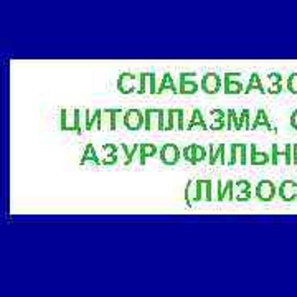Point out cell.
I'll return each mask as SVG.
<instances>
[{
	"instance_id": "6da1fadb",
	"label": "cell",
	"mask_w": 297,
	"mask_h": 297,
	"mask_svg": "<svg viewBox=\"0 0 297 297\" xmlns=\"http://www.w3.org/2000/svg\"><path fill=\"white\" fill-rule=\"evenodd\" d=\"M144 129L146 130H165V109L148 107L144 111Z\"/></svg>"
},
{
	"instance_id": "7a4b0ae2",
	"label": "cell",
	"mask_w": 297,
	"mask_h": 297,
	"mask_svg": "<svg viewBox=\"0 0 297 297\" xmlns=\"http://www.w3.org/2000/svg\"><path fill=\"white\" fill-rule=\"evenodd\" d=\"M185 130V111L182 107L165 109V130Z\"/></svg>"
},
{
	"instance_id": "3957f363",
	"label": "cell",
	"mask_w": 297,
	"mask_h": 297,
	"mask_svg": "<svg viewBox=\"0 0 297 297\" xmlns=\"http://www.w3.org/2000/svg\"><path fill=\"white\" fill-rule=\"evenodd\" d=\"M159 157L160 160L169 165V167H172V165H177L178 162H180L182 159V150L178 148V146H175V144H164L162 147L159 148Z\"/></svg>"
},
{
	"instance_id": "277c9868",
	"label": "cell",
	"mask_w": 297,
	"mask_h": 297,
	"mask_svg": "<svg viewBox=\"0 0 297 297\" xmlns=\"http://www.w3.org/2000/svg\"><path fill=\"white\" fill-rule=\"evenodd\" d=\"M182 157L189 164L196 165V164L203 162V160H207L208 152H207V148L203 146H200V144H190V146H187L182 150Z\"/></svg>"
},
{
	"instance_id": "5b68a950",
	"label": "cell",
	"mask_w": 297,
	"mask_h": 297,
	"mask_svg": "<svg viewBox=\"0 0 297 297\" xmlns=\"http://www.w3.org/2000/svg\"><path fill=\"white\" fill-rule=\"evenodd\" d=\"M255 195H256V198L259 200V202H263V203L273 202L274 196L277 195V187H276V183L271 182V180H261V182L256 185Z\"/></svg>"
},
{
	"instance_id": "8992f818",
	"label": "cell",
	"mask_w": 297,
	"mask_h": 297,
	"mask_svg": "<svg viewBox=\"0 0 297 297\" xmlns=\"http://www.w3.org/2000/svg\"><path fill=\"white\" fill-rule=\"evenodd\" d=\"M221 86H223V80L220 74L216 73L203 74L202 81H200V89H202L205 94H218L221 91Z\"/></svg>"
},
{
	"instance_id": "52a82bcc",
	"label": "cell",
	"mask_w": 297,
	"mask_h": 297,
	"mask_svg": "<svg viewBox=\"0 0 297 297\" xmlns=\"http://www.w3.org/2000/svg\"><path fill=\"white\" fill-rule=\"evenodd\" d=\"M122 124L129 130H139L144 127V111L141 109H127L122 114Z\"/></svg>"
},
{
	"instance_id": "ba28073f",
	"label": "cell",
	"mask_w": 297,
	"mask_h": 297,
	"mask_svg": "<svg viewBox=\"0 0 297 297\" xmlns=\"http://www.w3.org/2000/svg\"><path fill=\"white\" fill-rule=\"evenodd\" d=\"M137 81H139L137 74L124 71V73L119 74V80H117V89H119V93H122V94H134V93H137V86H135V83Z\"/></svg>"
},
{
	"instance_id": "9c48e42d",
	"label": "cell",
	"mask_w": 297,
	"mask_h": 297,
	"mask_svg": "<svg viewBox=\"0 0 297 297\" xmlns=\"http://www.w3.org/2000/svg\"><path fill=\"white\" fill-rule=\"evenodd\" d=\"M241 76L239 73H225V78H223V91H225V94H243L244 91V86L243 83L239 81V78Z\"/></svg>"
},
{
	"instance_id": "30bf717a",
	"label": "cell",
	"mask_w": 297,
	"mask_h": 297,
	"mask_svg": "<svg viewBox=\"0 0 297 297\" xmlns=\"http://www.w3.org/2000/svg\"><path fill=\"white\" fill-rule=\"evenodd\" d=\"M178 78H180V83H178V93L187 94V96L198 93V85H196V81H195V78H196L195 73H180Z\"/></svg>"
},
{
	"instance_id": "8fae6325",
	"label": "cell",
	"mask_w": 297,
	"mask_h": 297,
	"mask_svg": "<svg viewBox=\"0 0 297 297\" xmlns=\"http://www.w3.org/2000/svg\"><path fill=\"white\" fill-rule=\"evenodd\" d=\"M277 196L286 203L297 200V183L294 180H284L277 187Z\"/></svg>"
},
{
	"instance_id": "7c38bea8",
	"label": "cell",
	"mask_w": 297,
	"mask_h": 297,
	"mask_svg": "<svg viewBox=\"0 0 297 297\" xmlns=\"http://www.w3.org/2000/svg\"><path fill=\"white\" fill-rule=\"evenodd\" d=\"M83 114H85V130H103V109H94L93 114L89 109H83Z\"/></svg>"
},
{
	"instance_id": "4fadbf2b",
	"label": "cell",
	"mask_w": 297,
	"mask_h": 297,
	"mask_svg": "<svg viewBox=\"0 0 297 297\" xmlns=\"http://www.w3.org/2000/svg\"><path fill=\"white\" fill-rule=\"evenodd\" d=\"M226 147L225 144H210L208 146V164L210 165H215V164H221V165H226Z\"/></svg>"
},
{
	"instance_id": "5bb4252c",
	"label": "cell",
	"mask_w": 297,
	"mask_h": 297,
	"mask_svg": "<svg viewBox=\"0 0 297 297\" xmlns=\"http://www.w3.org/2000/svg\"><path fill=\"white\" fill-rule=\"evenodd\" d=\"M216 200L223 202V200H228V202H234V182L226 180L225 187H223V180H216Z\"/></svg>"
},
{
	"instance_id": "9a60e30c",
	"label": "cell",
	"mask_w": 297,
	"mask_h": 297,
	"mask_svg": "<svg viewBox=\"0 0 297 297\" xmlns=\"http://www.w3.org/2000/svg\"><path fill=\"white\" fill-rule=\"evenodd\" d=\"M124 114L122 109L111 107V109H104L103 111V127H107L109 130H116L117 129V121H119V116Z\"/></svg>"
},
{
	"instance_id": "2e32d148",
	"label": "cell",
	"mask_w": 297,
	"mask_h": 297,
	"mask_svg": "<svg viewBox=\"0 0 297 297\" xmlns=\"http://www.w3.org/2000/svg\"><path fill=\"white\" fill-rule=\"evenodd\" d=\"M250 150H251V154L248 155V164L256 165V167H261V165L271 164V154H266V152L257 150L256 144H251Z\"/></svg>"
},
{
	"instance_id": "e0dca14e",
	"label": "cell",
	"mask_w": 297,
	"mask_h": 297,
	"mask_svg": "<svg viewBox=\"0 0 297 297\" xmlns=\"http://www.w3.org/2000/svg\"><path fill=\"white\" fill-rule=\"evenodd\" d=\"M103 152H104V159L101 160V165H116L119 162V146L116 144H103Z\"/></svg>"
},
{
	"instance_id": "ac0fdd59",
	"label": "cell",
	"mask_w": 297,
	"mask_h": 297,
	"mask_svg": "<svg viewBox=\"0 0 297 297\" xmlns=\"http://www.w3.org/2000/svg\"><path fill=\"white\" fill-rule=\"evenodd\" d=\"M139 164L141 165H146V160L150 159V157H155L159 155V147L152 142H141L139 144Z\"/></svg>"
},
{
	"instance_id": "d6986e66",
	"label": "cell",
	"mask_w": 297,
	"mask_h": 297,
	"mask_svg": "<svg viewBox=\"0 0 297 297\" xmlns=\"http://www.w3.org/2000/svg\"><path fill=\"white\" fill-rule=\"evenodd\" d=\"M234 200H238V202L251 200V182L248 180L234 182Z\"/></svg>"
},
{
	"instance_id": "ffe728a7",
	"label": "cell",
	"mask_w": 297,
	"mask_h": 297,
	"mask_svg": "<svg viewBox=\"0 0 297 297\" xmlns=\"http://www.w3.org/2000/svg\"><path fill=\"white\" fill-rule=\"evenodd\" d=\"M81 165H101V159H99V155L96 154V148L93 146V142H88L85 147V150H83V157L80 160Z\"/></svg>"
},
{
	"instance_id": "44dd1931",
	"label": "cell",
	"mask_w": 297,
	"mask_h": 297,
	"mask_svg": "<svg viewBox=\"0 0 297 297\" xmlns=\"http://www.w3.org/2000/svg\"><path fill=\"white\" fill-rule=\"evenodd\" d=\"M259 127H264V129L273 130L274 132L273 126H271V121H269V116H268V111H266V109H261V107L256 111L255 121L251 122V130L259 129Z\"/></svg>"
},
{
	"instance_id": "7402d4cb",
	"label": "cell",
	"mask_w": 297,
	"mask_h": 297,
	"mask_svg": "<svg viewBox=\"0 0 297 297\" xmlns=\"http://www.w3.org/2000/svg\"><path fill=\"white\" fill-rule=\"evenodd\" d=\"M202 129V130H207L208 126H207V121H205V116L203 112L200 111L198 107H195L193 111H191V116H190V121L189 124H187V130H191V129Z\"/></svg>"
},
{
	"instance_id": "603a6c76",
	"label": "cell",
	"mask_w": 297,
	"mask_h": 297,
	"mask_svg": "<svg viewBox=\"0 0 297 297\" xmlns=\"http://www.w3.org/2000/svg\"><path fill=\"white\" fill-rule=\"evenodd\" d=\"M170 91L172 94H178V88L175 86V83H173V78L170 73H164L162 80H160L159 86H157V94H164Z\"/></svg>"
},
{
	"instance_id": "cb8c5ba5",
	"label": "cell",
	"mask_w": 297,
	"mask_h": 297,
	"mask_svg": "<svg viewBox=\"0 0 297 297\" xmlns=\"http://www.w3.org/2000/svg\"><path fill=\"white\" fill-rule=\"evenodd\" d=\"M210 114H212L213 119H215V122H212V126H210V129L221 130L226 127V112L223 111V109H212Z\"/></svg>"
},
{
	"instance_id": "d4e9b609",
	"label": "cell",
	"mask_w": 297,
	"mask_h": 297,
	"mask_svg": "<svg viewBox=\"0 0 297 297\" xmlns=\"http://www.w3.org/2000/svg\"><path fill=\"white\" fill-rule=\"evenodd\" d=\"M259 91L261 94H266V88H264V85H263V80H261V76H259V73H253L251 74V80L250 83H248V86L244 88L243 91V94H250L251 91Z\"/></svg>"
},
{
	"instance_id": "484cf974",
	"label": "cell",
	"mask_w": 297,
	"mask_h": 297,
	"mask_svg": "<svg viewBox=\"0 0 297 297\" xmlns=\"http://www.w3.org/2000/svg\"><path fill=\"white\" fill-rule=\"evenodd\" d=\"M119 148L124 152L126 155V160H124V165H130L134 162V157L137 155V150H139V144H132V147H129L127 144H119Z\"/></svg>"
},
{
	"instance_id": "4316f807",
	"label": "cell",
	"mask_w": 297,
	"mask_h": 297,
	"mask_svg": "<svg viewBox=\"0 0 297 297\" xmlns=\"http://www.w3.org/2000/svg\"><path fill=\"white\" fill-rule=\"evenodd\" d=\"M226 129L228 130H241L239 129L238 112L234 111V109H228V111H226Z\"/></svg>"
},
{
	"instance_id": "83f0119b",
	"label": "cell",
	"mask_w": 297,
	"mask_h": 297,
	"mask_svg": "<svg viewBox=\"0 0 297 297\" xmlns=\"http://www.w3.org/2000/svg\"><path fill=\"white\" fill-rule=\"evenodd\" d=\"M238 121H239V129L251 130V111L250 109H243V111L238 114Z\"/></svg>"
},
{
	"instance_id": "f1b7e54d",
	"label": "cell",
	"mask_w": 297,
	"mask_h": 297,
	"mask_svg": "<svg viewBox=\"0 0 297 297\" xmlns=\"http://www.w3.org/2000/svg\"><path fill=\"white\" fill-rule=\"evenodd\" d=\"M74 122H73V130L76 134H81L83 130H85V122H83V119H85V116H83V111L81 109H74Z\"/></svg>"
},
{
	"instance_id": "f546056e",
	"label": "cell",
	"mask_w": 297,
	"mask_h": 297,
	"mask_svg": "<svg viewBox=\"0 0 297 297\" xmlns=\"http://www.w3.org/2000/svg\"><path fill=\"white\" fill-rule=\"evenodd\" d=\"M239 162V144H231L230 146V159L226 160V165L233 167Z\"/></svg>"
},
{
	"instance_id": "4dcf8cb0",
	"label": "cell",
	"mask_w": 297,
	"mask_h": 297,
	"mask_svg": "<svg viewBox=\"0 0 297 297\" xmlns=\"http://www.w3.org/2000/svg\"><path fill=\"white\" fill-rule=\"evenodd\" d=\"M146 93H148V73H141L139 74L137 94H146Z\"/></svg>"
},
{
	"instance_id": "1f68e13d",
	"label": "cell",
	"mask_w": 297,
	"mask_h": 297,
	"mask_svg": "<svg viewBox=\"0 0 297 297\" xmlns=\"http://www.w3.org/2000/svg\"><path fill=\"white\" fill-rule=\"evenodd\" d=\"M193 185H195V180H190L189 183H187V187H185V202H187V205H189V207H191V205L195 203Z\"/></svg>"
},
{
	"instance_id": "d6a6232c",
	"label": "cell",
	"mask_w": 297,
	"mask_h": 297,
	"mask_svg": "<svg viewBox=\"0 0 297 297\" xmlns=\"http://www.w3.org/2000/svg\"><path fill=\"white\" fill-rule=\"evenodd\" d=\"M281 157H284V150L281 152L277 147V144H273V147H271V164L273 165H279L281 162Z\"/></svg>"
},
{
	"instance_id": "836d02e7",
	"label": "cell",
	"mask_w": 297,
	"mask_h": 297,
	"mask_svg": "<svg viewBox=\"0 0 297 297\" xmlns=\"http://www.w3.org/2000/svg\"><path fill=\"white\" fill-rule=\"evenodd\" d=\"M286 89L291 94H297V73H292L286 81Z\"/></svg>"
},
{
	"instance_id": "e575fe53",
	"label": "cell",
	"mask_w": 297,
	"mask_h": 297,
	"mask_svg": "<svg viewBox=\"0 0 297 297\" xmlns=\"http://www.w3.org/2000/svg\"><path fill=\"white\" fill-rule=\"evenodd\" d=\"M203 182L205 180H195L193 191H195V203L203 200Z\"/></svg>"
},
{
	"instance_id": "d590c367",
	"label": "cell",
	"mask_w": 297,
	"mask_h": 297,
	"mask_svg": "<svg viewBox=\"0 0 297 297\" xmlns=\"http://www.w3.org/2000/svg\"><path fill=\"white\" fill-rule=\"evenodd\" d=\"M203 200H207V202H212V200H213L212 180H205L203 182Z\"/></svg>"
},
{
	"instance_id": "8d00e7d4",
	"label": "cell",
	"mask_w": 297,
	"mask_h": 297,
	"mask_svg": "<svg viewBox=\"0 0 297 297\" xmlns=\"http://www.w3.org/2000/svg\"><path fill=\"white\" fill-rule=\"evenodd\" d=\"M248 144H239V164L248 165Z\"/></svg>"
},
{
	"instance_id": "74e56055",
	"label": "cell",
	"mask_w": 297,
	"mask_h": 297,
	"mask_svg": "<svg viewBox=\"0 0 297 297\" xmlns=\"http://www.w3.org/2000/svg\"><path fill=\"white\" fill-rule=\"evenodd\" d=\"M157 76L154 71L148 73V94H157Z\"/></svg>"
},
{
	"instance_id": "f35d334b",
	"label": "cell",
	"mask_w": 297,
	"mask_h": 297,
	"mask_svg": "<svg viewBox=\"0 0 297 297\" xmlns=\"http://www.w3.org/2000/svg\"><path fill=\"white\" fill-rule=\"evenodd\" d=\"M284 164L286 165L292 164V146L291 144H286V146H284Z\"/></svg>"
},
{
	"instance_id": "ab89813d",
	"label": "cell",
	"mask_w": 297,
	"mask_h": 297,
	"mask_svg": "<svg viewBox=\"0 0 297 297\" xmlns=\"http://www.w3.org/2000/svg\"><path fill=\"white\" fill-rule=\"evenodd\" d=\"M282 93V85L281 83H274L266 89V94H281Z\"/></svg>"
},
{
	"instance_id": "60d3db41",
	"label": "cell",
	"mask_w": 297,
	"mask_h": 297,
	"mask_svg": "<svg viewBox=\"0 0 297 297\" xmlns=\"http://www.w3.org/2000/svg\"><path fill=\"white\" fill-rule=\"evenodd\" d=\"M61 129L68 130V112H66V109H61Z\"/></svg>"
},
{
	"instance_id": "b9f144b4",
	"label": "cell",
	"mask_w": 297,
	"mask_h": 297,
	"mask_svg": "<svg viewBox=\"0 0 297 297\" xmlns=\"http://www.w3.org/2000/svg\"><path fill=\"white\" fill-rule=\"evenodd\" d=\"M268 80H269L271 85H274V83H282V76L279 73H271L268 76Z\"/></svg>"
},
{
	"instance_id": "7bdbcfd3",
	"label": "cell",
	"mask_w": 297,
	"mask_h": 297,
	"mask_svg": "<svg viewBox=\"0 0 297 297\" xmlns=\"http://www.w3.org/2000/svg\"><path fill=\"white\" fill-rule=\"evenodd\" d=\"M291 126H292V129L297 130V109H294L291 114Z\"/></svg>"
},
{
	"instance_id": "ee69618b",
	"label": "cell",
	"mask_w": 297,
	"mask_h": 297,
	"mask_svg": "<svg viewBox=\"0 0 297 297\" xmlns=\"http://www.w3.org/2000/svg\"><path fill=\"white\" fill-rule=\"evenodd\" d=\"M292 164L297 165V144L292 146Z\"/></svg>"
}]
</instances>
